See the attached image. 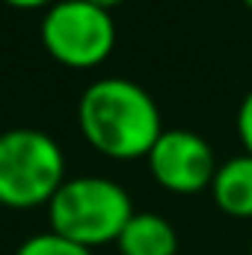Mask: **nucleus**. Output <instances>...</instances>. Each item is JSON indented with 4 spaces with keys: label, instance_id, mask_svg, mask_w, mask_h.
Returning a JSON list of instances; mask_svg holds the SVG:
<instances>
[{
    "label": "nucleus",
    "instance_id": "12",
    "mask_svg": "<svg viewBox=\"0 0 252 255\" xmlns=\"http://www.w3.org/2000/svg\"><path fill=\"white\" fill-rule=\"evenodd\" d=\"M244 6H247V9H252V0H244Z\"/></svg>",
    "mask_w": 252,
    "mask_h": 255
},
{
    "label": "nucleus",
    "instance_id": "3",
    "mask_svg": "<svg viewBox=\"0 0 252 255\" xmlns=\"http://www.w3.org/2000/svg\"><path fill=\"white\" fill-rule=\"evenodd\" d=\"M65 181V154L60 142L36 128H9L0 133V205H48Z\"/></svg>",
    "mask_w": 252,
    "mask_h": 255
},
{
    "label": "nucleus",
    "instance_id": "5",
    "mask_svg": "<svg viewBox=\"0 0 252 255\" xmlns=\"http://www.w3.org/2000/svg\"><path fill=\"white\" fill-rule=\"evenodd\" d=\"M217 166L220 163L208 139L187 128H163L148 151V169L154 181L172 193H199L211 187Z\"/></svg>",
    "mask_w": 252,
    "mask_h": 255
},
{
    "label": "nucleus",
    "instance_id": "14",
    "mask_svg": "<svg viewBox=\"0 0 252 255\" xmlns=\"http://www.w3.org/2000/svg\"><path fill=\"white\" fill-rule=\"evenodd\" d=\"M0 211H3V205H0Z\"/></svg>",
    "mask_w": 252,
    "mask_h": 255
},
{
    "label": "nucleus",
    "instance_id": "2",
    "mask_svg": "<svg viewBox=\"0 0 252 255\" xmlns=\"http://www.w3.org/2000/svg\"><path fill=\"white\" fill-rule=\"evenodd\" d=\"M130 217L133 205L127 190L104 175L65 178L63 187L48 202L51 232L89 250L116 241Z\"/></svg>",
    "mask_w": 252,
    "mask_h": 255
},
{
    "label": "nucleus",
    "instance_id": "13",
    "mask_svg": "<svg viewBox=\"0 0 252 255\" xmlns=\"http://www.w3.org/2000/svg\"><path fill=\"white\" fill-rule=\"evenodd\" d=\"M250 255H252V244H250Z\"/></svg>",
    "mask_w": 252,
    "mask_h": 255
},
{
    "label": "nucleus",
    "instance_id": "9",
    "mask_svg": "<svg viewBox=\"0 0 252 255\" xmlns=\"http://www.w3.org/2000/svg\"><path fill=\"white\" fill-rule=\"evenodd\" d=\"M238 136H241L247 154H252V89L244 95V101L238 107Z\"/></svg>",
    "mask_w": 252,
    "mask_h": 255
},
{
    "label": "nucleus",
    "instance_id": "10",
    "mask_svg": "<svg viewBox=\"0 0 252 255\" xmlns=\"http://www.w3.org/2000/svg\"><path fill=\"white\" fill-rule=\"evenodd\" d=\"M9 6H18V9H39V6H51L57 0H6Z\"/></svg>",
    "mask_w": 252,
    "mask_h": 255
},
{
    "label": "nucleus",
    "instance_id": "11",
    "mask_svg": "<svg viewBox=\"0 0 252 255\" xmlns=\"http://www.w3.org/2000/svg\"><path fill=\"white\" fill-rule=\"evenodd\" d=\"M86 3H92V6H98V9H107V12H110V9H113V6H119L122 0H86Z\"/></svg>",
    "mask_w": 252,
    "mask_h": 255
},
{
    "label": "nucleus",
    "instance_id": "4",
    "mask_svg": "<svg viewBox=\"0 0 252 255\" xmlns=\"http://www.w3.org/2000/svg\"><path fill=\"white\" fill-rule=\"evenodd\" d=\"M42 45L68 68H92L116 45L113 15L86 0H57L42 15Z\"/></svg>",
    "mask_w": 252,
    "mask_h": 255
},
{
    "label": "nucleus",
    "instance_id": "7",
    "mask_svg": "<svg viewBox=\"0 0 252 255\" xmlns=\"http://www.w3.org/2000/svg\"><path fill=\"white\" fill-rule=\"evenodd\" d=\"M211 193L220 211L229 217H252V154L229 157L217 166Z\"/></svg>",
    "mask_w": 252,
    "mask_h": 255
},
{
    "label": "nucleus",
    "instance_id": "8",
    "mask_svg": "<svg viewBox=\"0 0 252 255\" xmlns=\"http://www.w3.org/2000/svg\"><path fill=\"white\" fill-rule=\"evenodd\" d=\"M15 255H92V250L68 241L63 235H57V232H42V235L27 238L15 250Z\"/></svg>",
    "mask_w": 252,
    "mask_h": 255
},
{
    "label": "nucleus",
    "instance_id": "1",
    "mask_svg": "<svg viewBox=\"0 0 252 255\" xmlns=\"http://www.w3.org/2000/svg\"><path fill=\"white\" fill-rule=\"evenodd\" d=\"M77 125L92 148L116 160L148 157L151 145L163 133L154 98L127 77L89 83L77 101Z\"/></svg>",
    "mask_w": 252,
    "mask_h": 255
},
{
    "label": "nucleus",
    "instance_id": "6",
    "mask_svg": "<svg viewBox=\"0 0 252 255\" xmlns=\"http://www.w3.org/2000/svg\"><path fill=\"white\" fill-rule=\"evenodd\" d=\"M122 255H175L178 253V232L172 223L151 211H133L125 229L116 238Z\"/></svg>",
    "mask_w": 252,
    "mask_h": 255
}]
</instances>
